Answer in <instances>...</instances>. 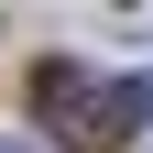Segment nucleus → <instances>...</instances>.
<instances>
[{
	"mask_svg": "<svg viewBox=\"0 0 153 153\" xmlns=\"http://www.w3.org/2000/svg\"><path fill=\"white\" fill-rule=\"evenodd\" d=\"M33 109L55 120L66 153H120L131 120H142V109H131V76H88V66H66V55L33 76Z\"/></svg>",
	"mask_w": 153,
	"mask_h": 153,
	"instance_id": "nucleus-1",
	"label": "nucleus"
},
{
	"mask_svg": "<svg viewBox=\"0 0 153 153\" xmlns=\"http://www.w3.org/2000/svg\"><path fill=\"white\" fill-rule=\"evenodd\" d=\"M0 153H55V142H0Z\"/></svg>",
	"mask_w": 153,
	"mask_h": 153,
	"instance_id": "nucleus-2",
	"label": "nucleus"
}]
</instances>
